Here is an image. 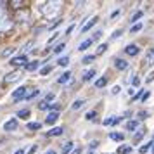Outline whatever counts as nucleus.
Masks as SVG:
<instances>
[{
  "label": "nucleus",
  "instance_id": "obj_1",
  "mask_svg": "<svg viewBox=\"0 0 154 154\" xmlns=\"http://www.w3.org/2000/svg\"><path fill=\"white\" fill-rule=\"evenodd\" d=\"M12 26V21L9 19V16L5 14V11L0 9V31H5Z\"/></svg>",
  "mask_w": 154,
  "mask_h": 154
},
{
  "label": "nucleus",
  "instance_id": "obj_2",
  "mask_svg": "<svg viewBox=\"0 0 154 154\" xmlns=\"http://www.w3.org/2000/svg\"><path fill=\"white\" fill-rule=\"evenodd\" d=\"M57 5H59V2H49V4H45V7L42 9L43 14H47L50 17V16H54L57 12Z\"/></svg>",
  "mask_w": 154,
  "mask_h": 154
},
{
  "label": "nucleus",
  "instance_id": "obj_3",
  "mask_svg": "<svg viewBox=\"0 0 154 154\" xmlns=\"http://www.w3.org/2000/svg\"><path fill=\"white\" fill-rule=\"evenodd\" d=\"M26 94H28V88H26V87H19L17 90L12 92V100L17 102V100H21V99L26 97Z\"/></svg>",
  "mask_w": 154,
  "mask_h": 154
},
{
  "label": "nucleus",
  "instance_id": "obj_4",
  "mask_svg": "<svg viewBox=\"0 0 154 154\" xmlns=\"http://www.w3.org/2000/svg\"><path fill=\"white\" fill-rule=\"evenodd\" d=\"M152 64H154V49H149L146 57H144V66L146 68H151Z\"/></svg>",
  "mask_w": 154,
  "mask_h": 154
},
{
  "label": "nucleus",
  "instance_id": "obj_5",
  "mask_svg": "<svg viewBox=\"0 0 154 154\" xmlns=\"http://www.w3.org/2000/svg\"><path fill=\"white\" fill-rule=\"evenodd\" d=\"M125 52H126V56H130V57H135V56H139V45H135V43H132V45H126L125 47Z\"/></svg>",
  "mask_w": 154,
  "mask_h": 154
},
{
  "label": "nucleus",
  "instance_id": "obj_6",
  "mask_svg": "<svg viewBox=\"0 0 154 154\" xmlns=\"http://www.w3.org/2000/svg\"><path fill=\"white\" fill-rule=\"evenodd\" d=\"M16 128H17V119L16 118H11L9 121L4 123V130H5V132H14Z\"/></svg>",
  "mask_w": 154,
  "mask_h": 154
},
{
  "label": "nucleus",
  "instance_id": "obj_7",
  "mask_svg": "<svg viewBox=\"0 0 154 154\" xmlns=\"http://www.w3.org/2000/svg\"><path fill=\"white\" fill-rule=\"evenodd\" d=\"M26 63H28V57L26 56H17V57H12L11 59V64L12 66H26Z\"/></svg>",
  "mask_w": 154,
  "mask_h": 154
},
{
  "label": "nucleus",
  "instance_id": "obj_8",
  "mask_svg": "<svg viewBox=\"0 0 154 154\" xmlns=\"http://www.w3.org/2000/svg\"><path fill=\"white\" fill-rule=\"evenodd\" d=\"M21 78V73L19 71H14V73H9L7 76L4 78V83H14V82H17Z\"/></svg>",
  "mask_w": 154,
  "mask_h": 154
},
{
  "label": "nucleus",
  "instance_id": "obj_9",
  "mask_svg": "<svg viewBox=\"0 0 154 154\" xmlns=\"http://www.w3.org/2000/svg\"><path fill=\"white\" fill-rule=\"evenodd\" d=\"M97 21H99V17H97V16H92L90 19H88V23H87V24H85L83 28H82V33L85 35V33H87V31H88V29H90L92 26H95V24H97Z\"/></svg>",
  "mask_w": 154,
  "mask_h": 154
},
{
  "label": "nucleus",
  "instance_id": "obj_10",
  "mask_svg": "<svg viewBox=\"0 0 154 154\" xmlns=\"http://www.w3.org/2000/svg\"><path fill=\"white\" fill-rule=\"evenodd\" d=\"M114 68L119 71H125L128 68V63H126L125 59H114Z\"/></svg>",
  "mask_w": 154,
  "mask_h": 154
},
{
  "label": "nucleus",
  "instance_id": "obj_11",
  "mask_svg": "<svg viewBox=\"0 0 154 154\" xmlns=\"http://www.w3.org/2000/svg\"><path fill=\"white\" fill-rule=\"evenodd\" d=\"M64 133V128L63 126H56V128H52L47 132V137H59V135H63Z\"/></svg>",
  "mask_w": 154,
  "mask_h": 154
},
{
  "label": "nucleus",
  "instance_id": "obj_12",
  "mask_svg": "<svg viewBox=\"0 0 154 154\" xmlns=\"http://www.w3.org/2000/svg\"><path fill=\"white\" fill-rule=\"evenodd\" d=\"M57 118H59V112L50 111L49 114H47V118H45V123H47V125H54V123L57 121Z\"/></svg>",
  "mask_w": 154,
  "mask_h": 154
},
{
  "label": "nucleus",
  "instance_id": "obj_13",
  "mask_svg": "<svg viewBox=\"0 0 154 154\" xmlns=\"http://www.w3.org/2000/svg\"><path fill=\"white\" fill-rule=\"evenodd\" d=\"M92 42H94L92 38H87V40H83V42H82L80 45H78V50H80V52H83V50H87V49H88V47L92 45Z\"/></svg>",
  "mask_w": 154,
  "mask_h": 154
},
{
  "label": "nucleus",
  "instance_id": "obj_14",
  "mask_svg": "<svg viewBox=\"0 0 154 154\" xmlns=\"http://www.w3.org/2000/svg\"><path fill=\"white\" fill-rule=\"evenodd\" d=\"M109 139L116 140V142H123L125 135H123V133H118V132H111V133H109Z\"/></svg>",
  "mask_w": 154,
  "mask_h": 154
},
{
  "label": "nucleus",
  "instance_id": "obj_15",
  "mask_svg": "<svg viewBox=\"0 0 154 154\" xmlns=\"http://www.w3.org/2000/svg\"><path fill=\"white\" fill-rule=\"evenodd\" d=\"M83 104H85L83 99H78V100H75V102H73L71 109H73V111H78V109H82V107H83Z\"/></svg>",
  "mask_w": 154,
  "mask_h": 154
},
{
  "label": "nucleus",
  "instance_id": "obj_16",
  "mask_svg": "<svg viewBox=\"0 0 154 154\" xmlns=\"http://www.w3.org/2000/svg\"><path fill=\"white\" fill-rule=\"evenodd\" d=\"M95 73H97L95 69H88L87 73H83V82H90L92 78L95 76Z\"/></svg>",
  "mask_w": 154,
  "mask_h": 154
},
{
  "label": "nucleus",
  "instance_id": "obj_17",
  "mask_svg": "<svg viewBox=\"0 0 154 154\" xmlns=\"http://www.w3.org/2000/svg\"><path fill=\"white\" fill-rule=\"evenodd\" d=\"M71 78V73L69 71H66V73H63V75H61V76H59V80H57V83H66V82H68V80H69Z\"/></svg>",
  "mask_w": 154,
  "mask_h": 154
},
{
  "label": "nucleus",
  "instance_id": "obj_18",
  "mask_svg": "<svg viewBox=\"0 0 154 154\" xmlns=\"http://www.w3.org/2000/svg\"><path fill=\"white\" fill-rule=\"evenodd\" d=\"M106 85H107V76H102V78H99L97 82H95V87H97V88H104Z\"/></svg>",
  "mask_w": 154,
  "mask_h": 154
},
{
  "label": "nucleus",
  "instance_id": "obj_19",
  "mask_svg": "<svg viewBox=\"0 0 154 154\" xmlns=\"http://www.w3.org/2000/svg\"><path fill=\"white\" fill-rule=\"evenodd\" d=\"M130 152H132V146H121L116 151V154H130Z\"/></svg>",
  "mask_w": 154,
  "mask_h": 154
},
{
  "label": "nucleus",
  "instance_id": "obj_20",
  "mask_svg": "<svg viewBox=\"0 0 154 154\" xmlns=\"http://www.w3.org/2000/svg\"><path fill=\"white\" fill-rule=\"evenodd\" d=\"M38 66H40L38 61H31V63L26 64V69H28V71H36V69H38Z\"/></svg>",
  "mask_w": 154,
  "mask_h": 154
},
{
  "label": "nucleus",
  "instance_id": "obj_21",
  "mask_svg": "<svg viewBox=\"0 0 154 154\" xmlns=\"http://www.w3.org/2000/svg\"><path fill=\"white\" fill-rule=\"evenodd\" d=\"M152 144H154V142H147V144H144V146H142V147L139 149V152H140V154L149 152V151H151V147H152Z\"/></svg>",
  "mask_w": 154,
  "mask_h": 154
},
{
  "label": "nucleus",
  "instance_id": "obj_22",
  "mask_svg": "<svg viewBox=\"0 0 154 154\" xmlns=\"http://www.w3.org/2000/svg\"><path fill=\"white\" fill-rule=\"evenodd\" d=\"M140 17H144V11H137L135 14L132 16V19H130V23H137L140 19Z\"/></svg>",
  "mask_w": 154,
  "mask_h": 154
},
{
  "label": "nucleus",
  "instance_id": "obj_23",
  "mask_svg": "<svg viewBox=\"0 0 154 154\" xmlns=\"http://www.w3.org/2000/svg\"><path fill=\"white\" fill-rule=\"evenodd\" d=\"M142 28H144V24H142V23H135L132 28H130V33H139Z\"/></svg>",
  "mask_w": 154,
  "mask_h": 154
},
{
  "label": "nucleus",
  "instance_id": "obj_24",
  "mask_svg": "<svg viewBox=\"0 0 154 154\" xmlns=\"http://www.w3.org/2000/svg\"><path fill=\"white\" fill-rule=\"evenodd\" d=\"M38 94H40V90H33V92H29V94H26V97H24V100H31V99H35L36 95H38Z\"/></svg>",
  "mask_w": 154,
  "mask_h": 154
},
{
  "label": "nucleus",
  "instance_id": "obj_25",
  "mask_svg": "<svg viewBox=\"0 0 154 154\" xmlns=\"http://www.w3.org/2000/svg\"><path fill=\"white\" fill-rule=\"evenodd\" d=\"M57 64H59V66H63V68H66V66L69 64V57H59Z\"/></svg>",
  "mask_w": 154,
  "mask_h": 154
},
{
  "label": "nucleus",
  "instance_id": "obj_26",
  "mask_svg": "<svg viewBox=\"0 0 154 154\" xmlns=\"http://www.w3.org/2000/svg\"><path fill=\"white\" fill-rule=\"evenodd\" d=\"M26 126H28V130H40L42 128V123H36L35 121V123H28Z\"/></svg>",
  "mask_w": 154,
  "mask_h": 154
},
{
  "label": "nucleus",
  "instance_id": "obj_27",
  "mask_svg": "<svg viewBox=\"0 0 154 154\" xmlns=\"http://www.w3.org/2000/svg\"><path fill=\"white\" fill-rule=\"evenodd\" d=\"M95 59V54H90V56H85L83 59H82V64H88V63H92Z\"/></svg>",
  "mask_w": 154,
  "mask_h": 154
},
{
  "label": "nucleus",
  "instance_id": "obj_28",
  "mask_svg": "<svg viewBox=\"0 0 154 154\" xmlns=\"http://www.w3.org/2000/svg\"><path fill=\"white\" fill-rule=\"evenodd\" d=\"M137 126H139V123H137V121H128V123H126V128H128L130 132L137 130Z\"/></svg>",
  "mask_w": 154,
  "mask_h": 154
},
{
  "label": "nucleus",
  "instance_id": "obj_29",
  "mask_svg": "<svg viewBox=\"0 0 154 154\" xmlns=\"http://www.w3.org/2000/svg\"><path fill=\"white\" fill-rule=\"evenodd\" d=\"M69 151H73V144H71V142H66L64 147H63V154H68Z\"/></svg>",
  "mask_w": 154,
  "mask_h": 154
},
{
  "label": "nucleus",
  "instance_id": "obj_30",
  "mask_svg": "<svg viewBox=\"0 0 154 154\" xmlns=\"http://www.w3.org/2000/svg\"><path fill=\"white\" fill-rule=\"evenodd\" d=\"M64 47H66V43H64V42L57 43V45H56V49H54V52H56V54H61V52L64 50Z\"/></svg>",
  "mask_w": 154,
  "mask_h": 154
},
{
  "label": "nucleus",
  "instance_id": "obj_31",
  "mask_svg": "<svg viewBox=\"0 0 154 154\" xmlns=\"http://www.w3.org/2000/svg\"><path fill=\"white\" fill-rule=\"evenodd\" d=\"M29 116V109H21L17 112V118H28Z\"/></svg>",
  "mask_w": 154,
  "mask_h": 154
},
{
  "label": "nucleus",
  "instance_id": "obj_32",
  "mask_svg": "<svg viewBox=\"0 0 154 154\" xmlns=\"http://www.w3.org/2000/svg\"><path fill=\"white\" fill-rule=\"evenodd\" d=\"M106 50H107V43H100L97 47V54H104Z\"/></svg>",
  "mask_w": 154,
  "mask_h": 154
},
{
  "label": "nucleus",
  "instance_id": "obj_33",
  "mask_svg": "<svg viewBox=\"0 0 154 154\" xmlns=\"http://www.w3.org/2000/svg\"><path fill=\"white\" fill-rule=\"evenodd\" d=\"M95 116H97V112H95V111H88L87 114H85V118L90 119V121H94V119H95Z\"/></svg>",
  "mask_w": 154,
  "mask_h": 154
},
{
  "label": "nucleus",
  "instance_id": "obj_34",
  "mask_svg": "<svg viewBox=\"0 0 154 154\" xmlns=\"http://www.w3.org/2000/svg\"><path fill=\"white\" fill-rule=\"evenodd\" d=\"M112 121H114V118H112V116H109V118L104 119V123H102V125H104V126H109V125H112Z\"/></svg>",
  "mask_w": 154,
  "mask_h": 154
},
{
  "label": "nucleus",
  "instance_id": "obj_35",
  "mask_svg": "<svg viewBox=\"0 0 154 154\" xmlns=\"http://www.w3.org/2000/svg\"><path fill=\"white\" fill-rule=\"evenodd\" d=\"M119 36H121V29H116V31L111 35V38L112 40H116V38H119Z\"/></svg>",
  "mask_w": 154,
  "mask_h": 154
},
{
  "label": "nucleus",
  "instance_id": "obj_36",
  "mask_svg": "<svg viewBox=\"0 0 154 154\" xmlns=\"http://www.w3.org/2000/svg\"><path fill=\"white\" fill-rule=\"evenodd\" d=\"M50 69H52L50 66H45V68H42V69H40V75H47V73H50Z\"/></svg>",
  "mask_w": 154,
  "mask_h": 154
},
{
  "label": "nucleus",
  "instance_id": "obj_37",
  "mask_svg": "<svg viewBox=\"0 0 154 154\" xmlns=\"http://www.w3.org/2000/svg\"><path fill=\"white\" fill-rule=\"evenodd\" d=\"M50 100H54V94H47V95H45V100H43V102H47V104H49Z\"/></svg>",
  "mask_w": 154,
  "mask_h": 154
},
{
  "label": "nucleus",
  "instance_id": "obj_38",
  "mask_svg": "<svg viewBox=\"0 0 154 154\" xmlns=\"http://www.w3.org/2000/svg\"><path fill=\"white\" fill-rule=\"evenodd\" d=\"M112 94H114V95H118L119 92H121V88H119V85H114V87H112Z\"/></svg>",
  "mask_w": 154,
  "mask_h": 154
},
{
  "label": "nucleus",
  "instance_id": "obj_39",
  "mask_svg": "<svg viewBox=\"0 0 154 154\" xmlns=\"http://www.w3.org/2000/svg\"><path fill=\"white\" fill-rule=\"evenodd\" d=\"M132 85H133V87H139V85H140V78L135 76V78L132 80Z\"/></svg>",
  "mask_w": 154,
  "mask_h": 154
},
{
  "label": "nucleus",
  "instance_id": "obj_40",
  "mask_svg": "<svg viewBox=\"0 0 154 154\" xmlns=\"http://www.w3.org/2000/svg\"><path fill=\"white\" fill-rule=\"evenodd\" d=\"M100 35H102V31H100V29H97V31L94 33V38H92V40H97V38H100Z\"/></svg>",
  "mask_w": 154,
  "mask_h": 154
},
{
  "label": "nucleus",
  "instance_id": "obj_41",
  "mask_svg": "<svg viewBox=\"0 0 154 154\" xmlns=\"http://www.w3.org/2000/svg\"><path fill=\"white\" fill-rule=\"evenodd\" d=\"M12 52H14V49H7V50H4V52H2V56H4V57H5V56H11Z\"/></svg>",
  "mask_w": 154,
  "mask_h": 154
},
{
  "label": "nucleus",
  "instance_id": "obj_42",
  "mask_svg": "<svg viewBox=\"0 0 154 154\" xmlns=\"http://www.w3.org/2000/svg\"><path fill=\"white\" fill-rule=\"evenodd\" d=\"M149 95H151V92H146V94H142L140 100H142V102H144V100H147V99H149Z\"/></svg>",
  "mask_w": 154,
  "mask_h": 154
},
{
  "label": "nucleus",
  "instance_id": "obj_43",
  "mask_svg": "<svg viewBox=\"0 0 154 154\" xmlns=\"http://www.w3.org/2000/svg\"><path fill=\"white\" fill-rule=\"evenodd\" d=\"M97 146H99V142H97V140H92V142H90V149H95Z\"/></svg>",
  "mask_w": 154,
  "mask_h": 154
},
{
  "label": "nucleus",
  "instance_id": "obj_44",
  "mask_svg": "<svg viewBox=\"0 0 154 154\" xmlns=\"http://www.w3.org/2000/svg\"><path fill=\"white\" fill-rule=\"evenodd\" d=\"M152 80H154V71H152V73H151V75H149V76L146 78V82L149 83V82H152Z\"/></svg>",
  "mask_w": 154,
  "mask_h": 154
},
{
  "label": "nucleus",
  "instance_id": "obj_45",
  "mask_svg": "<svg viewBox=\"0 0 154 154\" xmlns=\"http://www.w3.org/2000/svg\"><path fill=\"white\" fill-rule=\"evenodd\" d=\"M119 12H121V11H114V12H111V19H114V17H116V16H119Z\"/></svg>",
  "mask_w": 154,
  "mask_h": 154
},
{
  "label": "nucleus",
  "instance_id": "obj_46",
  "mask_svg": "<svg viewBox=\"0 0 154 154\" xmlns=\"http://www.w3.org/2000/svg\"><path fill=\"white\" fill-rule=\"evenodd\" d=\"M71 154H82V149L76 147V149H73V151H71Z\"/></svg>",
  "mask_w": 154,
  "mask_h": 154
},
{
  "label": "nucleus",
  "instance_id": "obj_47",
  "mask_svg": "<svg viewBox=\"0 0 154 154\" xmlns=\"http://www.w3.org/2000/svg\"><path fill=\"white\" fill-rule=\"evenodd\" d=\"M146 116H149V112H144V111L139 112V118H146Z\"/></svg>",
  "mask_w": 154,
  "mask_h": 154
},
{
  "label": "nucleus",
  "instance_id": "obj_48",
  "mask_svg": "<svg viewBox=\"0 0 154 154\" xmlns=\"http://www.w3.org/2000/svg\"><path fill=\"white\" fill-rule=\"evenodd\" d=\"M73 29H75V24H71L69 28H68V31H66V35H69V33L73 31Z\"/></svg>",
  "mask_w": 154,
  "mask_h": 154
},
{
  "label": "nucleus",
  "instance_id": "obj_49",
  "mask_svg": "<svg viewBox=\"0 0 154 154\" xmlns=\"http://www.w3.org/2000/svg\"><path fill=\"white\" fill-rule=\"evenodd\" d=\"M121 123V118H114V121H112V125H119Z\"/></svg>",
  "mask_w": 154,
  "mask_h": 154
},
{
  "label": "nucleus",
  "instance_id": "obj_50",
  "mask_svg": "<svg viewBox=\"0 0 154 154\" xmlns=\"http://www.w3.org/2000/svg\"><path fill=\"white\" fill-rule=\"evenodd\" d=\"M35 151H36V146H31V149H29V151H28V154H33V152H35Z\"/></svg>",
  "mask_w": 154,
  "mask_h": 154
},
{
  "label": "nucleus",
  "instance_id": "obj_51",
  "mask_svg": "<svg viewBox=\"0 0 154 154\" xmlns=\"http://www.w3.org/2000/svg\"><path fill=\"white\" fill-rule=\"evenodd\" d=\"M14 154H24V149H17V151H16Z\"/></svg>",
  "mask_w": 154,
  "mask_h": 154
},
{
  "label": "nucleus",
  "instance_id": "obj_52",
  "mask_svg": "<svg viewBox=\"0 0 154 154\" xmlns=\"http://www.w3.org/2000/svg\"><path fill=\"white\" fill-rule=\"evenodd\" d=\"M45 154H57V152H56V151H54V149H49V151H47V152H45Z\"/></svg>",
  "mask_w": 154,
  "mask_h": 154
},
{
  "label": "nucleus",
  "instance_id": "obj_53",
  "mask_svg": "<svg viewBox=\"0 0 154 154\" xmlns=\"http://www.w3.org/2000/svg\"><path fill=\"white\" fill-rule=\"evenodd\" d=\"M151 151H152V154H154V144H152V147H151Z\"/></svg>",
  "mask_w": 154,
  "mask_h": 154
}]
</instances>
